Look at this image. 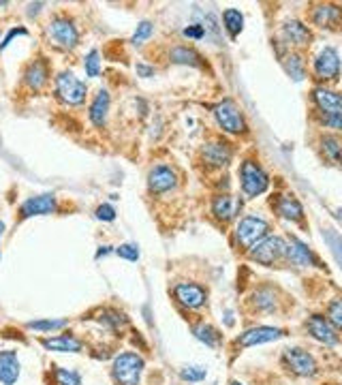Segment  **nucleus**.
<instances>
[{"label":"nucleus","mask_w":342,"mask_h":385,"mask_svg":"<svg viewBox=\"0 0 342 385\" xmlns=\"http://www.w3.org/2000/svg\"><path fill=\"white\" fill-rule=\"evenodd\" d=\"M205 374H207V370H205L203 366H186V368L180 370V376H182L184 381H190V383L203 381Z\"/></svg>","instance_id":"e433bc0d"},{"label":"nucleus","mask_w":342,"mask_h":385,"mask_svg":"<svg viewBox=\"0 0 342 385\" xmlns=\"http://www.w3.org/2000/svg\"><path fill=\"white\" fill-rule=\"evenodd\" d=\"M118 257H122V260H129V262H137L139 260V248L135 244H122L116 248Z\"/></svg>","instance_id":"4c0bfd02"},{"label":"nucleus","mask_w":342,"mask_h":385,"mask_svg":"<svg viewBox=\"0 0 342 385\" xmlns=\"http://www.w3.org/2000/svg\"><path fill=\"white\" fill-rule=\"evenodd\" d=\"M285 257H287L291 264H295V266H300V268L319 266L317 255H314L304 242H300L297 238H291V240L287 242V255H285Z\"/></svg>","instance_id":"6ab92c4d"},{"label":"nucleus","mask_w":342,"mask_h":385,"mask_svg":"<svg viewBox=\"0 0 342 385\" xmlns=\"http://www.w3.org/2000/svg\"><path fill=\"white\" fill-rule=\"evenodd\" d=\"M84 69H86V75L88 77H98L101 73V56L96 50H90L86 60H84Z\"/></svg>","instance_id":"f704fd0d"},{"label":"nucleus","mask_w":342,"mask_h":385,"mask_svg":"<svg viewBox=\"0 0 342 385\" xmlns=\"http://www.w3.org/2000/svg\"><path fill=\"white\" fill-rule=\"evenodd\" d=\"M321 148L325 157L334 163H342V138L340 135H323Z\"/></svg>","instance_id":"c756f323"},{"label":"nucleus","mask_w":342,"mask_h":385,"mask_svg":"<svg viewBox=\"0 0 342 385\" xmlns=\"http://www.w3.org/2000/svg\"><path fill=\"white\" fill-rule=\"evenodd\" d=\"M287 255V242L280 235H266L261 242H257L251 250L249 257L253 262L261 266H274Z\"/></svg>","instance_id":"423d86ee"},{"label":"nucleus","mask_w":342,"mask_h":385,"mask_svg":"<svg viewBox=\"0 0 342 385\" xmlns=\"http://www.w3.org/2000/svg\"><path fill=\"white\" fill-rule=\"evenodd\" d=\"M270 233V223L263 216L257 214H249L244 218H240L238 227H236V242L238 246H242L244 250H251L257 242H261L266 235Z\"/></svg>","instance_id":"20e7f679"},{"label":"nucleus","mask_w":342,"mask_h":385,"mask_svg":"<svg viewBox=\"0 0 342 385\" xmlns=\"http://www.w3.org/2000/svg\"><path fill=\"white\" fill-rule=\"evenodd\" d=\"M312 71L317 75V79L321 82H331L338 79L340 75V56L334 48H325L317 54L314 62H312Z\"/></svg>","instance_id":"9d476101"},{"label":"nucleus","mask_w":342,"mask_h":385,"mask_svg":"<svg viewBox=\"0 0 342 385\" xmlns=\"http://www.w3.org/2000/svg\"><path fill=\"white\" fill-rule=\"evenodd\" d=\"M283 67H285V71L291 75V79H295V82H302V79L306 77V62H304L302 54H297V52H291V54L283 60Z\"/></svg>","instance_id":"cd10ccee"},{"label":"nucleus","mask_w":342,"mask_h":385,"mask_svg":"<svg viewBox=\"0 0 342 385\" xmlns=\"http://www.w3.org/2000/svg\"><path fill=\"white\" fill-rule=\"evenodd\" d=\"M214 118H216V124L222 128L224 133H229V135L246 133V128H249L242 109L232 99H224V101H220L214 107Z\"/></svg>","instance_id":"f03ea898"},{"label":"nucleus","mask_w":342,"mask_h":385,"mask_svg":"<svg viewBox=\"0 0 342 385\" xmlns=\"http://www.w3.org/2000/svg\"><path fill=\"white\" fill-rule=\"evenodd\" d=\"M109 105H111L109 92H107L105 88H101V90L96 92L94 101L90 103V111H88L90 122H92L94 126H98V128H101V126H105L107 116H109Z\"/></svg>","instance_id":"5701e85b"},{"label":"nucleus","mask_w":342,"mask_h":385,"mask_svg":"<svg viewBox=\"0 0 342 385\" xmlns=\"http://www.w3.org/2000/svg\"><path fill=\"white\" fill-rule=\"evenodd\" d=\"M96 218H98V221H107V223H109V221L116 218V210H113L109 203H103V206H98V208H96Z\"/></svg>","instance_id":"ea45409f"},{"label":"nucleus","mask_w":342,"mask_h":385,"mask_svg":"<svg viewBox=\"0 0 342 385\" xmlns=\"http://www.w3.org/2000/svg\"><path fill=\"white\" fill-rule=\"evenodd\" d=\"M327 321L340 332L342 330V298H336L327 306Z\"/></svg>","instance_id":"2f4dec72"},{"label":"nucleus","mask_w":342,"mask_h":385,"mask_svg":"<svg viewBox=\"0 0 342 385\" xmlns=\"http://www.w3.org/2000/svg\"><path fill=\"white\" fill-rule=\"evenodd\" d=\"M229 385H242V383H240V381H232Z\"/></svg>","instance_id":"de8ad7c7"},{"label":"nucleus","mask_w":342,"mask_h":385,"mask_svg":"<svg viewBox=\"0 0 342 385\" xmlns=\"http://www.w3.org/2000/svg\"><path fill=\"white\" fill-rule=\"evenodd\" d=\"M47 37H50L52 45H56L60 50H75L79 43V30H77L75 22L69 20L67 16H56L54 20H50Z\"/></svg>","instance_id":"39448f33"},{"label":"nucleus","mask_w":342,"mask_h":385,"mask_svg":"<svg viewBox=\"0 0 342 385\" xmlns=\"http://www.w3.org/2000/svg\"><path fill=\"white\" fill-rule=\"evenodd\" d=\"M222 24H224V30L229 33V37L236 39L244 28V16L240 13V9H227L222 13Z\"/></svg>","instance_id":"c85d7f7f"},{"label":"nucleus","mask_w":342,"mask_h":385,"mask_svg":"<svg viewBox=\"0 0 342 385\" xmlns=\"http://www.w3.org/2000/svg\"><path fill=\"white\" fill-rule=\"evenodd\" d=\"M18 35H28V30H26V28H13V30L7 35V39H5L3 43H0V50H5V48L13 41V37H18Z\"/></svg>","instance_id":"79ce46f5"},{"label":"nucleus","mask_w":342,"mask_h":385,"mask_svg":"<svg viewBox=\"0 0 342 385\" xmlns=\"http://www.w3.org/2000/svg\"><path fill=\"white\" fill-rule=\"evenodd\" d=\"M152 33H154V24H152V22H142V24L137 26L131 43H133V45H142V43H146V41L152 37Z\"/></svg>","instance_id":"c9c22d12"},{"label":"nucleus","mask_w":342,"mask_h":385,"mask_svg":"<svg viewBox=\"0 0 342 385\" xmlns=\"http://www.w3.org/2000/svg\"><path fill=\"white\" fill-rule=\"evenodd\" d=\"M242 210V201L229 193H218L214 199H212V214L222 221V223H229L234 221Z\"/></svg>","instance_id":"f3484780"},{"label":"nucleus","mask_w":342,"mask_h":385,"mask_svg":"<svg viewBox=\"0 0 342 385\" xmlns=\"http://www.w3.org/2000/svg\"><path fill=\"white\" fill-rule=\"evenodd\" d=\"M20 379V357L16 351H0V385H16Z\"/></svg>","instance_id":"4be33fe9"},{"label":"nucleus","mask_w":342,"mask_h":385,"mask_svg":"<svg viewBox=\"0 0 342 385\" xmlns=\"http://www.w3.org/2000/svg\"><path fill=\"white\" fill-rule=\"evenodd\" d=\"M41 345L50 351H60V353H79L81 351V342L75 336L62 334V336H54V338H43Z\"/></svg>","instance_id":"393cba45"},{"label":"nucleus","mask_w":342,"mask_h":385,"mask_svg":"<svg viewBox=\"0 0 342 385\" xmlns=\"http://www.w3.org/2000/svg\"><path fill=\"white\" fill-rule=\"evenodd\" d=\"M7 5H9V3H0V9H5Z\"/></svg>","instance_id":"49530a36"},{"label":"nucleus","mask_w":342,"mask_h":385,"mask_svg":"<svg viewBox=\"0 0 342 385\" xmlns=\"http://www.w3.org/2000/svg\"><path fill=\"white\" fill-rule=\"evenodd\" d=\"M47 82H50V69H47V62H45L43 58L33 60V62L24 69V84H26L30 90L39 92Z\"/></svg>","instance_id":"412c9836"},{"label":"nucleus","mask_w":342,"mask_h":385,"mask_svg":"<svg viewBox=\"0 0 342 385\" xmlns=\"http://www.w3.org/2000/svg\"><path fill=\"white\" fill-rule=\"evenodd\" d=\"M178 186V172L171 165H154L148 174V189L154 195L169 193Z\"/></svg>","instance_id":"9b49d317"},{"label":"nucleus","mask_w":342,"mask_h":385,"mask_svg":"<svg viewBox=\"0 0 342 385\" xmlns=\"http://www.w3.org/2000/svg\"><path fill=\"white\" fill-rule=\"evenodd\" d=\"M201 159L207 167L212 169H222L232 163L234 159V148L229 142H224V140H210L201 146Z\"/></svg>","instance_id":"6e6552de"},{"label":"nucleus","mask_w":342,"mask_h":385,"mask_svg":"<svg viewBox=\"0 0 342 385\" xmlns=\"http://www.w3.org/2000/svg\"><path fill=\"white\" fill-rule=\"evenodd\" d=\"M312 101H314V105L319 107V111H321L323 116L342 111V94L336 92V90H329V88H325V86L312 88Z\"/></svg>","instance_id":"a211bd4d"},{"label":"nucleus","mask_w":342,"mask_h":385,"mask_svg":"<svg viewBox=\"0 0 342 385\" xmlns=\"http://www.w3.org/2000/svg\"><path fill=\"white\" fill-rule=\"evenodd\" d=\"M325 126H329V128H336V131H340L342 133V111H336V113H327V116H323V120H321Z\"/></svg>","instance_id":"58836bf2"},{"label":"nucleus","mask_w":342,"mask_h":385,"mask_svg":"<svg viewBox=\"0 0 342 385\" xmlns=\"http://www.w3.org/2000/svg\"><path fill=\"white\" fill-rule=\"evenodd\" d=\"M109 252V246H101V250L96 252V257H101V255H107Z\"/></svg>","instance_id":"c03bdc74"},{"label":"nucleus","mask_w":342,"mask_h":385,"mask_svg":"<svg viewBox=\"0 0 342 385\" xmlns=\"http://www.w3.org/2000/svg\"><path fill=\"white\" fill-rule=\"evenodd\" d=\"M310 22L319 28H327V30H334V28H340L342 26V7L338 5H314L312 11H310Z\"/></svg>","instance_id":"dca6fc26"},{"label":"nucleus","mask_w":342,"mask_h":385,"mask_svg":"<svg viewBox=\"0 0 342 385\" xmlns=\"http://www.w3.org/2000/svg\"><path fill=\"white\" fill-rule=\"evenodd\" d=\"M137 75L139 77H152L154 75V67H148V65H144V62H137Z\"/></svg>","instance_id":"37998d69"},{"label":"nucleus","mask_w":342,"mask_h":385,"mask_svg":"<svg viewBox=\"0 0 342 385\" xmlns=\"http://www.w3.org/2000/svg\"><path fill=\"white\" fill-rule=\"evenodd\" d=\"M58 210V201L52 193H45V195H37V197H30L26 199L22 206H20V216L26 221V218H33V216H45V214H54Z\"/></svg>","instance_id":"2eb2a0df"},{"label":"nucleus","mask_w":342,"mask_h":385,"mask_svg":"<svg viewBox=\"0 0 342 385\" xmlns=\"http://www.w3.org/2000/svg\"><path fill=\"white\" fill-rule=\"evenodd\" d=\"M3 231H5V223L0 221V235H3Z\"/></svg>","instance_id":"a18cd8bd"},{"label":"nucleus","mask_w":342,"mask_h":385,"mask_svg":"<svg viewBox=\"0 0 342 385\" xmlns=\"http://www.w3.org/2000/svg\"><path fill=\"white\" fill-rule=\"evenodd\" d=\"M203 35H205V26L193 24V26L184 28V37H188V39H201Z\"/></svg>","instance_id":"a19ab883"},{"label":"nucleus","mask_w":342,"mask_h":385,"mask_svg":"<svg viewBox=\"0 0 342 385\" xmlns=\"http://www.w3.org/2000/svg\"><path fill=\"white\" fill-rule=\"evenodd\" d=\"M54 376H56V385H81L79 372L69 370V368H56Z\"/></svg>","instance_id":"473e14b6"},{"label":"nucleus","mask_w":342,"mask_h":385,"mask_svg":"<svg viewBox=\"0 0 342 385\" xmlns=\"http://www.w3.org/2000/svg\"><path fill=\"white\" fill-rule=\"evenodd\" d=\"M67 323H69L67 319H43V321H30L28 328L39 330V332H54V330H62Z\"/></svg>","instance_id":"72a5a7b5"},{"label":"nucleus","mask_w":342,"mask_h":385,"mask_svg":"<svg viewBox=\"0 0 342 385\" xmlns=\"http://www.w3.org/2000/svg\"><path fill=\"white\" fill-rule=\"evenodd\" d=\"M274 208H276L278 216H283L287 221H302L304 218V208H302L300 199L293 197V195H280L276 199Z\"/></svg>","instance_id":"b1692460"},{"label":"nucleus","mask_w":342,"mask_h":385,"mask_svg":"<svg viewBox=\"0 0 342 385\" xmlns=\"http://www.w3.org/2000/svg\"><path fill=\"white\" fill-rule=\"evenodd\" d=\"M283 364L297 376H312L317 372V359L312 353H308L306 349L300 347H291L285 349L283 353Z\"/></svg>","instance_id":"1a4fd4ad"},{"label":"nucleus","mask_w":342,"mask_h":385,"mask_svg":"<svg viewBox=\"0 0 342 385\" xmlns=\"http://www.w3.org/2000/svg\"><path fill=\"white\" fill-rule=\"evenodd\" d=\"M88 86L71 71H62L56 77V96L67 105H81L86 101Z\"/></svg>","instance_id":"0eeeda50"},{"label":"nucleus","mask_w":342,"mask_h":385,"mask_svg":"<svg viewBox=\"0 0 342 385\" xmlns=\"http://www.w3.org/2000/svg\"><path fill=\"white\" fill-rule=\"evenodd\" d=\"M287 332L283 328H272V325H257V328H251L246 330L244 334H240L236 338V345L246 349V347H257V345H266V342H272V340H278L283 338Z\"/></svg>","instance_id":"f8f14e48"},{"label":"nucleus","mask_w":342,"mask_h":385,"mask_svg":"<svg viewBox=\"0 0 342 385\" xmlns=\"http://www.w3.org/2000/svg\"><path fill=\"white\" fill-rule=\"evenodd\" d=\"M240 186L246 197H259L270 189V176L257 161L246 159L240 165Z\"/></svg>","instance_id":"7ed1b4c3"},{"label":"nucleus","mask_w":342,"mask_h":385,"mask_svg":"<svg viewBox=\"0 0 342 385\" xmlns=\"http://www.w3.org/2000/svg\"><path fill=\"white\" fill-rule=\"evenodd\" d=\"M173 298L188 311H197L207 302V291L197 283H180L173 287Z\"/></svg>","instance_id":"ddd939ff"},{"label":"nucleus","mask_w":342,"mask_h":385,"mask_svg":"<svg viewBox=\"0 0 342 385\" xmlns=\"http://www.w3.org/2000/svg\"><path fill=\"white\" fill-rule=\"evenodd\" d=\"M144 357L133 353V351H125L120 355H116L113 359V379H116L118 385H139L142 372H144Z\"/></svg>","instance_id":"f257e3e1"},{"label":"nucleus","mask_w":342,"mask_h":385,"mask_svg":"<svg viewBox=\"0 0 342 385\" xmlns=\"http://www.w3.org/2000/svg\"><path fill=\"white\" fill-rule=\"evenodd\" d=\"M193 334H195V338H199V340L205 342L207 347H218L220 340H222V334H220L214 325H210V323H199V325H195V328H193Z\"/></svg>","instance_id":"7c9ffc66"},{"label":"nucleus","mask_w":342,"mask_h":385,"mask_svg":"<svg viewBox=\"0 0 342 385\" xmlns=\"http://www.w3.org/2000/svg\"><path fill=\"white\" fill-rule=\"evenodd\" d=\"M171 62L176 65H190V67H203V58L201 54H197L193 48H186V45H178L171 50L169 54Z\"/></svg>","instance_id":"a878e982"},{"label":"nucleus","mask_w":342,"mask_h":385,"mask_svg":"<svg viewBox=\"0 0 342 385\" xmlns=\"http://www.w3.org/2000/svg\"><path fill=\"white\" fill-rule=\"evenodd\" d=\"M253 304H255L257 311H263V313L276 311V304H278L276 291H274L272 287H261V289H257V291L253 294Z\"/></svg>","instance_id":"bb28decb"},{"label":"nucleus","mask_w":342,"mask_h":385,"mask_svg":"<svg viewBox=\"0 0 342 385\" xmlns=\"http://www.w3.org/2000/svg\"><path fill=\"white\" fill-rule=\"evenodd\" d=\"M306 330H308V334H310L314 340H319L321 345L334 347V345L340 342L338 330H336V328L327 321V317H323V315H312V317H308Z\"/></svg>","instance_id":"4468645a"},{"label":"nucleus","mask_w":342,"mask_h":385,"mask_svg":"<svg viewBox=\"0 0 342 385\" xmlns=\"http://www.w3.org/2000/svg\"><path fill=\"white\" fill-rule=\"evenodd\" d=\"M283 37L289 45L295 48H306L312 41V33L306 24H302L300 20H287L283 24Z\"/></svg>","instance_id":"aec40b11"}]
</instances>
